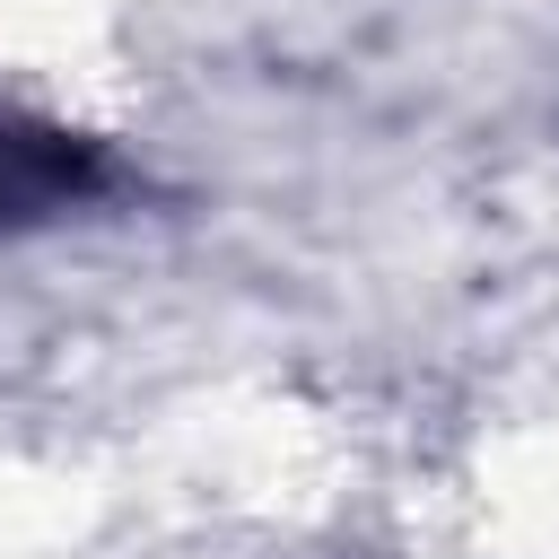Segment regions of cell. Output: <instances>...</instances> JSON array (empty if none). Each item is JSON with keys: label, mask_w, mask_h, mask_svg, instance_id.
<instances>
[{"label": "cell", "mask_w": 559, "mask_h": 559, "mask_svg": "<svg viewBox=\"0 0 559 559\" xmlns=\"http://www.w3.org/2000/svg\"><path fill=\"white\" fill-rule=\"evenodd\" d=\"M96 183V166L52 140V131H0V218H26V210H61Z\"/></svg>", "instance_id": "6da1fadb"}]
</instances>
